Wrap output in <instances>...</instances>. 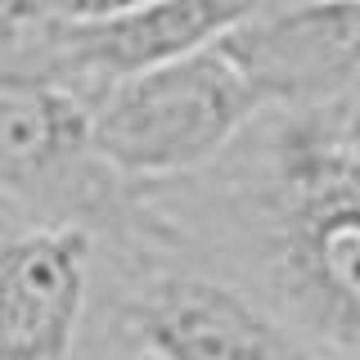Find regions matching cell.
Here are the masks:
<instances>
[{
    "mask_svg": "<svg viewBox=\"0 0 360 360\" xmlns=\"http://www.w3.org/2000/svg\"><path fill=\"white\" fill-rule=\"evenodd\" d=\"M262 117L257 90L212 45L108 86L90 104V140L112 176L149 194L217 167Z\"/></svg>",
    "mask_w": 360,
    "mask_h": 360,
    "instance_id": "cell-3",
    "label": "cell"
},
{
    "mask_svg": "<svg viewBox=\"0 0 360 360\" xmlns=\"http://www.w3.org/2000/svg\"><path fill=\"white\" fill-rule=\"evenodd\" d=\"M217 50L266 112L360 99V0H288L234 27Z\"/></svg>",
    "mask_w": 360,
    "mask_h": 360,
    "instance_id": "cell-5",
    "label": "cell"
},
{
    "mask_svg": "<svg viewBox=\"0 0 360 360\" xmlns=\"http://www.w3.org/2000/svg\"><path fill=\"white\" fill-rule=\"evenodd\" d=\"M225 185L257 284L324 356L360 360V99L266 112Z\"/></svg>",
    "mask_w": 360,
    "mask_h": 360,
    "instance_id": "cell-1",
    "label": "cell"
},
{
    "mask_svg": "<svg viewBox=\"0 0 360 360\" xmlns=\"http://www.w3.org/2000/svg\"><path fill=\"white\" fill-rule=\"evenodd\" d=\"M50 5L54 0H0V32H9V27H18V22L45 14Z\"/></svg>",
    "mask_w": 360,
    "mask_h": 360,
    "instance_id": "cell-7",
    "label": "cell"
},
{
    "mask_svg": "<svg viewBox=\"0 0 360 360\" xmlns=\"http://www.w3.org/2000/svg\"><path fill=\"white\" fill-rule=\"evenodd\" d=\"M122 324L158 360H333L266 297L202 266H153L122 302Z\"/></svg>",
    "mask_w": 360,
    "mask_h": 360,
    "instance_id": "cell-4",
    "label": "cell"
},
{
    "mask_svg": "<svg viewBox=\"0 0 360 360\" xmlns=\"http://www.w3.org/2000/svg\"><path fill=\"white\" fill-rule=\"evenodd\" d=\"M0 198L41 212V221L82 225L99 239L185 248L172 217L99 162L90 140V99L45 77L0 72Z\"/></svg>",
    "mask_w": 360,
    "mask_h": 360,
    "instance_id": "cell-2",
    "label": "cell"
},
{
    "mask_svg": "<svg viewBox=\"0 0 360 360\" xmlns=\"http://www.w3.org/2000/svg\"><path fill=\"white\" fill-rule=\"evenodd\" d=\"M122 360H158V356H149V352H140V347H135L131 356H122Z\"/></svg>",
    "mask_w": 360,
    "mask_h": 360,
    "instance_id": "cell-9",
    "label": "cell"
},
{
    "mask_svg": "<svg viewBox=\"0 0 360 360\" xmlns=\"http://www.w3.org/2000/svg\"><path fill=\"white\" fill-rule=\"evenodd\" d=\"M131 5H144V0H54L45 14H54V18H104V14H117V9H131Z\"/></svg>",
    "mask_w": 360,
    "mask_h": 360,
    "instance_id": "cell-6",
    "label": "cell"
},
{
    "mask_svg": "<svg viewBox=\"0 0 360 360\" xmlns=\"http://www.w3.org/2000/svg\"><path fill=\"white\" fill-rule=\"evenodd\" d=\"M0 360H5V292H0Z\"/></svg>",
    "mask_w": 360,
    "mask_h": 360,
    "instance_id": "cell-8",
    "label": "cell"
}]
</instances>
